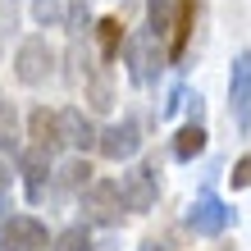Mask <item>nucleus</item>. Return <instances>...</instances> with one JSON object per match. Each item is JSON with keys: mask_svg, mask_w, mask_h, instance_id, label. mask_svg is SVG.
<instances>
[{"mask_svg": "<svg viewBox=\"0 0 251 251\" xmlns=\"http://www.w3.org/2000/svg\"><path fill=\"white\" fill-rule=\"evenodd\" d=\"M124 60H128V73L137 87H151L160 78V69H165V50H160V41L151 32H137L124 41Z\"/></svg>", "mask_w": 251, "mask_h": 251, "instance_id": "1", "label": "nucleus"}, {"mask_svg": "<svg viewBox=\"0 0 251 251\" xmlns=\"http://www.w3.org/2000/svg\"><path fill=\"white\" fill-rule=\"evenodd\" d=\"M14 73H19V82L27 87H37V82H46L50 73H55V50L46 46V37H27L19 55H14Z\"/></svg>", "mask_w": 251, "mask_h": 251, "instance_id": "2", "label": "nucleus"}, {"mask_svg": "<svg viewBox=\"0 0 251 251\" xmlns=\"http://www.w3.org/2000/svg\"><path fill=\"white\" fill-rule=\"evenodd\" d=\"M50 238H46V224L32 215H9L0 224V251H46Z\"/></svg>", "mask_w": 251, "mask_h": 251, "instance_id": "3", "label": "nucleus"}, {"mask_svg": "<svg viewBox=\"0 0 251 251\" xmlns=\"http://www.w3.org/2000/svg\"><path fill=\"white\" fill-rule=\"evenodd\" d=\"M82 215L92 219V224H119V215H124L119 183H110V178L87 183V187H82Z\"/></svg>", "mask_w": 251, "mask_h": 251, "instance_id": "4", "label": "nucleus"}, {"mask_svg": "<svg viewBox=\"0 0 251 251\" xmlns=\"http://www.w3.org/2000/svg\"><path fill=\"white\" fill-rule=\"evenodd\" d=\"M228 114L242 132L251 128V50H242L228 69Z\"/></svg>", "mask_w": 251, "mask_h": 251, "instance_id": "5", "label": "nucleus"}, {"mask_svg": "<svg viewBox=\"0 0 251 251\" xmlns=\"http://www.w3.org/2000/svg\"><path fill=\"white\" fill-rule=\"evenodd\" d=\"M119 197H124V210L146 215V210L155 205V197H160L155 165H137V169H128V174H124V183H119Z\"/></svg>", "mask_w": 251, "mask_h": 251, "instance_id": "6", "label": "nucleus"}, {"mask_svg": "<svg viewBox=\"0 0 251 251\" xmlns=\"http://www.w3.org/2000/svg\"><path fill=\"white\" fill-rule=\"evenodd\" d=\"M228 224H233V210L219 197H210V192H205L201 201H192V210H187V228L197 233V238H219Z\"/></svg>", "mask_w": 251, "mask_h": 251, "instance_id": "7", "label": "nucleus"}, {"mask_svg": "<svg viewBox=\"0 0 251 251\" xmlns=\"http://www.w3.org/2000/svg\"><path fill=\"white\" fill-rule=\"evenodd\" d=\"M96 146H100V155H105V160H132V155H137V146H142L137 119H119V124H110L105 132H96Z\"/></svg>", "mask_w": 251, "mask_h": 251, "instance_id": "8", "label": "nucleus"}, {"mask_svg": "<svg viewBox=\"0 0 251 251\" xmlns=\"http://www.w3.org/2000/svg\"><path fill=\"white\" fill-rule=\"evenodd\" d=\"M55 124H60V142L64 146H78V151H87V146H96V124L87 119L82 110H60L55 114Z\"/></svg>", "mask_w": 251, "mask_h": 251, "instance_id": "9", "label": "nucleus"}, {"mask_svg": "<svg viewBox=\"0 0 251 251\" xmlns=\"http://www.w3.org/2000/svg\"><path fill=\"white\" fill-rule=\"evenodd\" d=\"M19 169H23V183H27V201H41L46 197V178H50V155H41L37 146H27L19 155Z\"/></svg>", "mask_w": 251, "mask_h": 251, "instance_id": "10", "label": "nucleus"}, {"mask_svg": "<svg viewBox=\"0 0 251 251\" xmlns=\"http://www.w3.org/2000/svg\"><path fill=\"white\" fill-rule=\"evenodd\" d=\"M27 137H32V146H37L41 155H55L64 146L60 142V124H55L50 110H32V114H27Z\"/></svg>", "mask_w": 251, "mask_h": 251, "instance_id": "11", "label": "nucleus"}, {"mask_svg": "<svg viewBox=\"0 0 251 251\" xmlns=\"http://www.w3.org/2000/svg\"><path fill=\"white\" fill-rule=\"evenodd\" d=\"M174 9H178V0H146V32L155 41L174 32Z\"/></svg>", "mask_w": 251, "mask_h": 251, "instance_id": "12", "label": "nucleus"}, {"mask_svg": "<svg viewBox=\"0 0 251 251\" xmlns=\"http://www.w3.org/2000/svg\"><path fill=\"white\" fill-rule=\"evenodd\" d=\"M192 14H197V0H178V9H174V46H169V60H183L187 32H192Z\"/></svg>", "mask_w": 251, "mask_h": 251, "instance_id": "13", "label": "nucleus"}, {"mask_svg": "<svg viewBox=\"0 0 251 251\" xmlns=\"http://www.w3.org/2000/svg\"><path fill=\"white\" fill-rule=\"evenodd\" d=\"M205 151V128L201 124H187L178 137H174V160H197Z\"/></svg>", "mask_w": 251, "mask_h": 251, "instance_id": "14", "label": "nucleus"}, {"mask_svg": "<svg viewBox=\"0 0 251 251\" xmlns=\"http://www.w3.org/2000/svg\"><path fill=\"white\" fill-rule=\"evenodd\" d=\"M87 183H92V165L78 155V160H69V165L60 169V192H82Z\"/></svg>", "mask_w": 251, "mask_h": 251, "instance_id": "15", "label": "nucleus"}, {"mask_svg": "<svg viewBox=\"0 0 251 251\" xmlns=\"http://www.w3.org/2000/svg\"><path fill=\"white\" fill-rule=\"evenodd\" d=\"M55 251H92V233L82 224H73V228H64L60 238H55Z\"/></svg>", "mask_w": 251, "mask_h": 251, "instance_id": "16", "label": "nucleus"}, {"mask_svg": "<svg viewBox=\"0 0 251 251\" xmlns=\"http://www.w3.org/2000/svg\"><path fill=\"white\" fill-rule=\"evenodd\" d=\"M96 27H100V55L110 60V55L119 50V41H124V23L119 19H100Z\"/></svg>", "mask_w": 251, "mask_h": 251, "instance_id": "17", "label": "nucleus"}, {"mask_svg": "<svg viewBox=\"0 0 251 251\" xmlns=\"http://www.w3.org/2000/svg\"><path fill=\"white\" fill-rule=\"evenodd\" d=\"M87 96H92V105H96V110H110V105H114V92H110L105 73H92V87H87Z\"/></svg>", "mask_w": 251, "mask_h": 251, "instance_id": "18", "label": "nucleus"}, {"mask_svg": "<svg viewBox=\"0 0 251 251\" xmlns=\"http://www.w3.org/2000/svg\"><path fill=\"white\" fill-rule=\"evenodd\" d=\"M32 19H37L41 27L60 23V0H37V5H32Z\"/></svg>", "mask_w": 251, "mask_h": 251, "instance_id": "19", "label": "nucleus"}, {"mask_svg": "<svg viewBox=\"0 0 251 251\" xmlns=\"http://www.w3.org/2000/svg\"><path fill=\"white\" fill-rule=\"evenodd\" d=\"M87 19H92L87 5H82V0H73V9H69V32H87Z\"/></svg>", "mask_w": 251, "mask_h": 251, "instance_id": "20", "label": "nucleus"}, {"mask_svg": "<svg viewBox=\"0 0 251 251\" xmlns=\"http://www.w3.org/2000/svg\"><path fill=\"white\" fill-rule=\"evenodd\" d=\"M0 151H19V132H14V119H0Z\"/></svg>", "mask_w": 251, "mask_h": 251, "instance_id": "21", "label": "nucleus"}, {"mask_svg": "<svg viewBox=\"0 0 251 251\" xmlns=\"http://www.w3.org/2000/svg\"><path fill=\"white\" fill-rule=\"evenodd\" d=\"M233 187H251V155H242L233 165Z\"/></svg>", "mask_w": 251, "mask_h": 251, "instance_id": "22", "label": "nucleus"}, {"mask_svg": "<svg viewBox=\"0 0 251 251\" xmlns=\"http://www.w3.org/2000/svg\"><path fill=\"white\" fill-rule=\"evenodd\" d=\"M5 197H9V169L0 165V201H5Z\"/></svg>", "mask_w": 251, "mask_h": 251, "instance_id": "23", "label": "nucleus"}, {"mask_svg": "<svg viewBox=\"0 0 251 251\" xmlns=\"http://www.w3.org/2000/svg\"><path fill=\"white\" fill-rule=\"evenodd\" d=\"M142 251H169V247H165V242H155V238H151V242H142Z\"/></svg>", "mask_w": 251, "mask_h": 251, "instance_id": "24", "label": "nucleus"}]
</instances>
